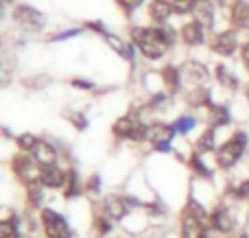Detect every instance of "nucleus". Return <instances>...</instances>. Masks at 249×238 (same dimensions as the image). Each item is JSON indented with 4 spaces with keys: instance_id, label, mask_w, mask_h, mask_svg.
<instances>
[{
    "instance_id": "obj_1",
    "label": "nucleus",
    "mask_w": 249,
    "mask_h": 238,
    "mask_svg": "<svg viewBox=\"0 0 249 238\" xmlns=\"http://www.w3.org/2000/svg\"><path fill=\"white\" fill-rule=\"evenodd\" d=\"M136 44L140 46V51L151 59H158L168 51V39L164 37V33L160 29H144L136 31Z\"/></svg>"
},
{
    "instance_id": "obj_2",
    "label": "nucleus",
    "mask_w": 249,
    "mask_h": 238,
    "mask_svg": "<svg viewBox=\"0 0 249 238\" xmlns=\"http://www.w3.org/2000/svg\"><path fill=\"white\" fill-rule=\"evenodd\" d=\"M245 144H247V136L245 134H236L232 140H228V142L219 149V153H216L219 166L230 169V166L236 164V160L243 155V151H245Z\"/></svg>"
},
{
    "instance_id": "obj_3",
    "label": "nucleus",
    "mask_w": 249,
    "mask_h": 238,
    "mask_svg": "<svg viewBox=\"0 0 249 238\" xmlns=\"http://www.w3.org/2000/svg\"><path fill=\"white\" fill-rule=\"evenodd\" d=\"M13 20H16L24 31H39L44 26V16L37 13L35 9L26 7V4L16 7V11H13Z\"/></svg>"
},
{
    "instance_id": "obj_4",
    "label": "nucleus",
    "mask_w": 249,
    "mask_h": 238,
    "mask_svg": "<svg viewBox=\"0 0 249 238\" xmlns=\"http://www.w3.org/2000/svg\"><path fill=\"white\" fill-rule=\"evenodd\" d=\"M146 127L142 125V122H138L136 118L131 116H124L121 120L114 125V134L118 136V138H131V140H140V138H146Z\"/></svg>"
},
{
    "instance_id": "obj_5",
    "label": "nucleus",
    "mask_w": 249,
    "mask_h": 238,
    "mask_svg": "<svg viewBox=\"0 0 249 238\" xmlns=\"http://www.w3.org/2000/svg\"><path fill=\"white\" fill-rule=\"evenodd\" d=\"M42 221H44V227H46L48 238H70L68 225H66V221L57 212H53V210H44Z\"/></svg>"
},
{
    "instance_id": "obj_6",
    "label": "nucleus",
    "mask_w": 249,
    "mask_h": 238,
    "mask_svg": "<svg viewBox=\"0 0 249 238\" xmlns=\"http://www.w3.org/2000/svg\"><path fill=\"white\" fill-rule=\"evenodd\" d=\"M39 182H42L44 186H48V188H59L61 184L66 182V175L61 173L55 164L53 166H42V170H39Z\"/></svg>"
},
{
    "instance_id": "obj_7",
    "label": "nucleus",
    "mask_w": 249,
    "mask_h": 238,
    "mask_svg": "<svg viewBox=\"0 0 249 238\" xmlns=\"http://www.w3.org/2000/svg\"><path fill=\"white\" fill-rule=\"evenodd\" d=\"M193 13L195 22H199L201 26H212V22H214V9H212L210 0H197Z\"/></svg>"
},
{
    "instance_id": "obj_8",
    "label": "nucleus",
    "mask_w": 249,
    "mask_h": 238,
    "mask_svg": "<svg viewBox=\"0 0 249 238\" xmlns=\"http://www.w3.org/2000/svg\"><path fill=\"white\" fill-rule=\"evenodd\" d=\"M181 238H203L201 219L193 217V214H184V221H181Z\"/></svg>"
},
{
    "instance_id": "obj_9",
    "label": "nucleus",
    "mask_w": 249,
    "mask_h": 238,
    "mask_svg": "<svg viewBox=\"0 0 249 238\" xmlns=\"http://www.w3.org/2000/svg\"><path fill=\"white\" fill-rule=\"evenodd\" d=\"M33 157H35V162H37V164L53 166V164H55V160H57V153H55V149H53L51 144L37 142V144H35V149H33Z\"/></svg>"
},
{
    "instance_id": "obj_10",
    "label": "nucleus",
    "mask_w": 249,
    "mask_h": 238,
    "mask_svg": "<svg viewBox=\"0 0 249 238\" xmlns=\"http://www.w3.org/2000/svg\"><path fill=\"white\" fill-rule=\"evenodd\" d=\"M16 170L24 184H31V182H37L39 179V173L35 170V164L29 160V157H16Z\"/></svg>"
},
{
    "instance_id": "obj_11",
    "label": "nucleus",
    "mask_w": 249,
    "mask_h": 238,
    "mask_svg": "<svg viewBox=\"0 0 249 238\" xmlns=\"http://www.w3.org/2000/svg\"><path fill=\"white\" fill-rule=\"evenodd\" d=\"M212 48H214L219 55H232L234 51H236V35L234 33H221L219 37L214 39V44H212Z\"/></svg>"
},
{
    "instance_id": "obj_12",
    "label": "nucleus",
    "mask_w": 249,
    "mask_h": 238,
    "mask_svg": "<svg viewBox=\"0 0 249 238\" xmlns=\"http://www.w3.org/2000/svg\"><path fill=\"white\" fill-rule=\"evenodd\" d=\"M181 37H184L186 44L197 46V44L203 42V26L199 24V22H188V24H184V29H181Z\"/></svg>"
},
{
    "instance_id": "obj_13",
    "label": "nucleus",
    "mask_w": 249,
    "mask_h": 238,
    "mask_svg": "<svg viewBox=\"0 0 249 238\" xmlns=\"http://www.w3.org/2000/svg\"><path fill=\"white\" fill-rule=\"evenodd\" d=\"M173 134H175V127L153 125V127H149V131H146V138H149L151 142H155V144H162V142H168Z\"/></svg>"
},
{
    "instance_id": "obj_14",
    "label": "nucleus",
    "mask_w": 249,
    "mask_h": 238,
    "mask_svg": "<svg viewBox=\"0 0 249 238\" xmlns=\"http://www.w3.org/2000/svg\"><path fill=\"white\" fill-rule=\"evenodd\" d=\"M232 22H234V26H238V29H249V2L238 0V2L234 4Z\"/></svg>"
},
{
    "instance_id": "obj_15",
    "label": "nucleus",
    "mask_w": 249,
    "mask_h": 238,
    "mask_svg": "<svg viewBox=\"0 0 249 238\" xmlns=\"http://www.w3.org/2000/svg\"><path fill=\"white\" fill-rule=\"evenodd\" d=\"M149 13H151V17H153L155 22H166L168 17H171V13H173V4L164 2V0H153V2H151Z\"/></svg>"
},
{
    "instance_id": "obj_16",
    "label": "nucleus",
    "mask_w": 249,
    "mask_h": 238,
    "mask_svg": "<svg viewBox=\"0 0 249 238\" xmlns=\"http://www.w3.org/2000/svg\"><path fill=\"white\" fill-rule=\"evenodd\" d=\"M212 225L219 232H230L234 227V219L228 210H216V212L212 214Z\"/></svg>"
},
{
    "instance_id": "obj_17",
    "label": "nucleus",
    "mask_w": 249,
    "mask_h": 238,
    "mask_svg": "<svg viewBox=\"0 0 249 238\" xmlns=\"http://www.w3.org/2000/svg\"><path fill=\"white\" fill-rule=\"evenodd\" d=\"M105 208H107V214H109L112 219H123L124 214H127V205L123 204V199H116V197L107 199Z\"/></svg>"
},
{
    "instance_id": "obj_18",
    "label": "nucleus",
    "mask_w": 249,
    "mask_h": 238,
    "mask_svg": "<svg viewBox=\"0 0 249 238\" xmlns=\"http://www.w3.org/2000/svg\"><path fill=\"white\" fill-rule=\"evenodd\" d=\"M228 120H230V114H228V109H225V107H212L210 109V122L214 127L225 125Z\"/></svg>"
},
{
    "instance_id": "obj_19",
    "label": "nucleus",
    "mask_w": 249,
    "mask_h": 238,
    "mask_svg": "<svg viewBox=\"0 0 249 238\" xmlns=\"http://www.w3.org/2000/svg\"><path fill=\"white\" fill-rule=\"evenodd\" d=\"M212 147H214V134H212V131H206L197 142V151H210Z\"/></svg>"
},
{
    "instance_id": "obj_20",
    "label": "nucleus",
    "mask_w": 249,
    "mask_h": 238,
    "mask_svg": "<svg viewBox=\"0 0 249 238\" xmlns=\"http://www.w3.org/2000/svg\"><path fill=\"white\" fill-rule=\"evenodd\" d=\"M0 238H18V230H16L11 219L0 223Z\"/></svg>"
},
{
    "instance_id": "obj_21",
    "label": "nucleus",
    "mask_w": 249,
    "mask_h": 238,
    "mask_svg": "<svg viewBox=\"0 0 249 238\" xmlns=\"http://www.w3.org/2000/svg\"><path fill=\"white\" fill-rule=\"evenodd\" d=\"M164 81H166V85L171 87V90H175V87L179 85V72H177L175 68H166L164 70Z\"/></svg>"
},
{
    "instance_id": "obj_22",
    "label": "nucleus",
    "mask_w": 249,
    "mask_h": 238,
    "mask_svg": "<svg viewBox=\"0 0 249 238\" xmlns=\"http://www.w3.org/2000/svg\"><path fill=\"white\" fill-rule=\"evenodd\" d=\"M37 142H39V140L35 138V136H31V134H24V136H20V138H18V144H20V149H24V151H33Z\"/></svg>"
},
{
    "instance_id": "obj_23",
    "label": "nucleus",
    "mask_w": 249,
    "mask_h": 238,
    "mask_svg": "<svg viewBox=\"0 0 249 238\" xmlns=\"http://www.w3.org/2000/svg\"><path fill=\"white\" fill-rule=\"evenodd\" d=\"M195 4H197V0H173V9H175L177 13H188V11H193Z\"/></svg>"
},
{
    "instance_id": "obj_24",
    "label": "nucleus",
    "mask_w": 249,
    "mask_h": 238,
    "mask_svg": "<svg viewBox=\"0 0 249 238\" xmlns=\"http://www.w3.org/2000/svg\"><path fill=\"white\" fill-rule=\"evenodd\" d=\"M173 127H175V131H179V134H186V131H190L195 127V120L193 118H179Z\"/></svg>"
},
{
    "instance_id": "obj_25",
    "label": "nucleus",
    "mask_w": 249,
    "mask_h": 238,
    "mask_svg": "<svg viewBox=\"0 0 249 238\" xmlns=\"http://www.w3.org/2000/svg\"><path fill=\"white\" fill-rule=\"evenodd\" d=\"M26 188H29V197H31V201H35V204H37V201L42 199V190H39L37 182H31V184H26Z\"/></svg>"
},
{
    "instance_id": "obj_26",
    "label": "nucleus",
    "mask_w": 249,
    "mask_h": 238,
    "mask_svg": "<svg viewBox=\"0 0 249 238\" xmlns=\"http://www.w3.org/2000/svg\"><path fill=\"white\" fill-rule=\"evenodd\" d=\"M203 212H206V210H203L197 201H190L188 208H186V214H193V217H197V219H203Z\"/></svg>"
},
{
    "instance_id": "obj_27",
    "label": "nucleus",
    "mask_w": 249,
    "mask_h": 238,
    "mask_svg": "<svg viewBox=\"0 0 249 238\" xmlns=\"http://www.w3.org/2000/svg\"><path fill=\"white\" fill-rule=\"evenodd\" d=\"M77 190H79L77 188V175L70 173L68 175V190H66V197H74L77 195Z\"/></svg>"
},
{
    "instance_id": "obj_28",
    "label": "nucleus",
    "mask_w": 249,
    "mask_h": 238,
    "mask_svg": "<svg viewBox=\"0 0 249 238\" xmlns=\"http://www.w3.org/2000/svg\"><path fill=\"white\" fill-rule=\"evenodd\" d=\"M107 42H112V46L116 48L118 52H124V55H127V48H124V44H123L118 37H114V35H107ZM127 57H129V55H127Z\"/></svg>"
},
{
    "instance_id": "obj_29",
    "label": "nucleus",
    "mask_w": 249,
    "mask_h": 238,
    "mask_svg": "<svg viewBox=\"0 0 249 238\" xmlns=\"http://www.w3.org/2000/svg\"><path fill=\"white\" fill-rule=\"evenodd\" d=\"M190 164H193V169H195V170H197V173H199V175H203V177H206V175H208L206 166H203V164H201V160H199V157H197V155H195V157H193V160H190Z\"/></svg>"
},
{
    "instance_id": "obj_30",
    "label": "nucleus",
    "mask_w": 249,
    "mask_h": 238,
    "mask_svg": "<svg viewBox=\"0 0 249 238\" xmlns=\"http://www.w3.org/2000/svg\"><path fill=\"white\" fill-rule=\"evenodd\" d=\"M118 2H121L127 11H133L136 7H140V4H142V0H118Z\"/></svg>"
},
{
    "instance_id": "obj_31",
    "label": "nucleus",
    "mask_w": 249,
    "mask_h": 238,
    "mask_svg": "<svg viewBox=\"0 0 249 238\" xmlns=\"http://www.w3.org/2000/svg\"><path fill=\"white\" fill-rule=\"evenodd\" d=\"M94 227H96V232H99V234H107V232H109V223L103 221V219H99V221L94 223Z\"/></svg>"
},
{
    "instance_id": "obj_32",
    "label": "nucleus",
    "mask_w": 249,
    "mask_h": 238,
    "mask_svg": "<svg viewBox=\"0 0 249 238\" xmlns=\"http://www.w3.org/2000/svg\"><path fill=\"white\" fill-rule=\"evenodd\" d=\"M236 195L238 197H249V182H245V184H241V186H238Z\"/></svg>"
},
{
    "instance_id": "obj_33",
    "label": "nucleus",
    "mask_w": 249,
    "mask_h": 238,
    "mask_svg": "<svg viewBox=\"0 0 249 238\" xmlns=\"http://www.w3.org/2000/svg\"><path fill=\"white\" fill-rule=\"evenodd\" d=\"M243 61H245V66H247V70H249V42L243 46Z\"/></svg>"
},
{
    "instance_id": "obj_34",
    "label": "nucleus",
    "mask_w": 249,
    "mask_h": 238,
    "mask_svg": "<svg viewBox=\"0 0 249 238\" xmlns=\"http://www.w3.org/2000/svg\"><path fill=\"white\" fill-rule=\"evenodd\" d=\"M245 234L249 236V221H247V230H245Z\"/></svg>"
},
{
    "instance_id": "obj_35",
    "label": "nucleus",
    "mask_w": 249,
    "mask_h": 238,
    "mask_svg": "<svg viewBox=\"0 0 249 238\" xmlns=\"http://www.w3.org/2000/svg\"><path fill=\"white\" fill-rule=\"evenodd\" d=\"M247 96H249V87H247Z\"/></svg>"
},
{
    "instance_id": "obj_36",
    "label": "nucleus",
    "mask_w": 249,
    "mask_h": 238,
    "mask_svg": "<svg viewBox=\"0 0 249 238\" xmlns=\"http://www.w3.org/2000/svg\"><path fill=\"white\" fill-rule=\"evenodd\" d=\"M24 238H31V236H24Z\"/></svg>"
}]
</instances>
